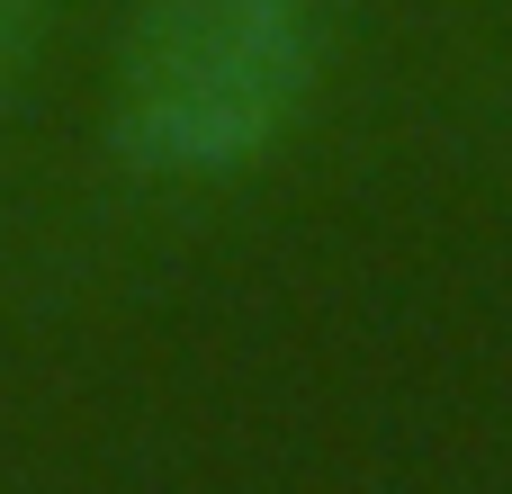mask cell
<instances>
[{"label":"cell","mask_w":512,"mask_h":494,"mask_svg":"<svg viewBox=\"0 0 512 494\" xmlns=\"http://www.w3.org/2000/svg\"><path fill=\"white\" fill-rule=\"evenodd\" d=\"M27 18H36V0H0V54H18V36H27Z\"/></svg>","instance_id":"obj_2"},{"label":"cell","mask_w":512,"mask_h":494,"mask_svg":"<svg viewBox=\"0 0 512 494\" xmlns=\"http://www.w3.org/2000/svg\"><path fill=\"white\" fill-rule=\"evenodd\" d=\"M315 54V0H144L117 54L108 135L135 171H234L288 135Z\"/></svg>","instance_id":"obj_1"}]
</instances>
